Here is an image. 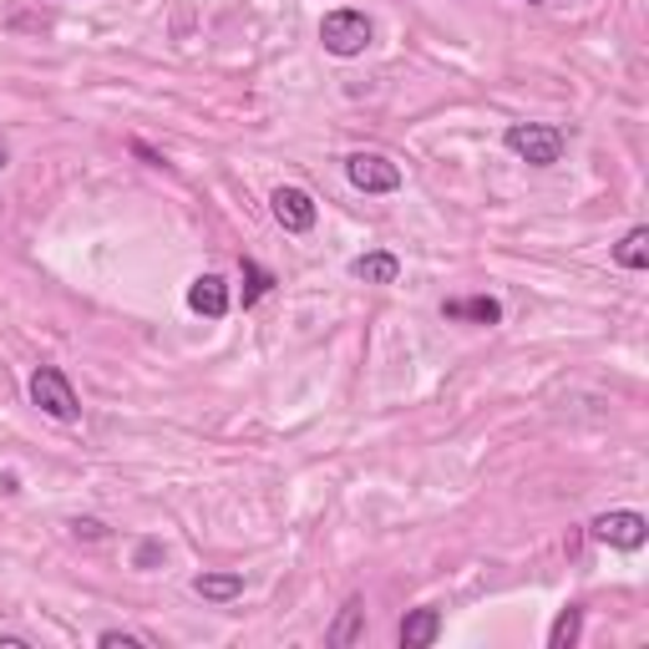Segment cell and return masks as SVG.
I'll list each match as a JSON object with an SVG mask.
<instances>
[{
  "mask_svg": "<svg viewBox=\"0 0 649 649\" xmlns=\"http://www.w3.org/2000/svg\"><path fill=\"white\" fill-rule=\"evenodd\" d=\"M503 143H507V153H517L533 168H554L558 157H564L568 137L558 127H548V122H513L503 133Z\"/></svg>",
  "mask_w": 649,
  "mask_h": 649,
  "instance_id": "obj_1",
  "label": "cell"
},
{
  "mask_svg": "<svg viewBox=\"0 0 649 649\" xmlns=\"http://www.w3.org/2000/svg\"><path fill=\"white\" fill-rule=\"evenodd\" d=\"M371 37H375V25H371V16L365 11H330L320 21V41H324V51L330 56H361L365 47H371Z\"/></svg>",
  "mask_w": 649,
  "mask_h": 649,
  "instance_id": "obj_2",
  "label": "cell"
},
{
  "mask_svg": "<svg viewBox=\"0 0 649 649\" xmlns=\"http://www.w3.org/2000/svg\"><path fill=\"white\" fill-rule=\"evenodd\" d=\"M31 401H37L51 421H76V411H82L76 406L72 381H66L56 365H37V371H31Z\"/></svg>",
  "mask_w": 649,
  "mask_h": 649,
  "instance_id": "obj_3",
  "label": "cell"
},
{
  "mask_svg": "<svg viewBox=\"0 0 649 649\" xmlns=\"http://www.w3.org/2000/svg\"><path fill=\"white\" fill-rule=\"evenodd\" d=\"M589 533L599 543H609V548H625V554H635V548H645L649 523H645V513H629V507H619V513H599V517H594Z\"/></svg>",
  "mask_w": 649,
  "mask_h": 649,
  "instance_id": "obj_4",
  "label": "cell"
},
{
  "mask_svg": "<svg viewBox=\"0 0 649 649\" xmlns=\"http://www.w3.org/2000/svg\"><path fill=\"white\" fill-rule=\"evenodd\" d=\"M346 178H350V188H361V193H396L401 188V168L381 153H350Z\"/></svg>",
  "mask_w": 649,
  "mask_h": 649,
  "instance_id": "obj_5",
  "label": "cell"
},
{
  "mask_svg": "<svg viewBox=\"0 0 649 649\" xmlns=\"http://www.w3.org/2000/svg\"><path fill=\"white\" fill-rule=\"evenodd\" d=\"M269 208H275V224L285 234H310L315 218H320V208H315V198L305 188H275L269 193Z\"/></svg>",
  "mask_w": 649,
  "mask_h": 649,
  "instance_id": "obj_6",
  "label": "cell"
},
{
  "mask_svg": "<svg viewBox=\"0 0 649 649\" xmlns=\"http://www.w3.org/2000/svg\"><path fill=\"white\" fill-rule=\"evenodd\" d=\"M188 310L193 315H208V320L229 315V285H224L218 275H198L188 285Z\"/></svg>",
  "mask_w": 649,
  "mask_h": 649,
  "instance_id": "obj_7",
  "label": "cell"
},
{
  "mask_svg": "<svg viewBox=\"0 0 649 649\" xmlns=\"http://www.w3.org/2000/svg\"><path fill=\"white\" fill-rule=\"evenodd\" d=\"M442 639V609H411L401 619V645L406 649H426Z\"/></svg>",
  "mask_w": 649,
  "mask_h": 649,
  "instance_id": "obj_8",
  "label": "cell"
},
{
  "mask_svg": "<svg viewBox=\"0 0 649 649\" xmlns=\"http://www.w3.org/2000/svg\"><path fill=\"white\" fill-rule=\"evenodd\" d=\"M446 320H472V324H497L503 320V305L493 295H477V300H446L442 305Z\"/></svg>",
  "mask_w": 649,
  "mask_h": 649,
  "instance_id": "obj_9",
  "label": "cell"
},
{
  "mask_svg": "<svg viewBox=\"0 0 649 649\" xmlns=\"http://www.w3.org/2000/svg\"><path fill=\"white\" fill-rule=\"evenodd\" d=\"M193 594L208 604H234L244 594V574H198L193 578Z\"/></svg>",
  "mask_w": 649,
  "mask_h": 649,
  "instance_id": "obj_10",
  "label": "cell"
},
{
  "mask_svg": "<svg viewBox=\"0 0 649 649\" xmlns=\"http://www.w3.org/2000/svg\"><path fill=\"white\" fill-rule=\"evenodd\" d=\"M350 275L365 279V285H396V279H401V259H396V254H361V259L350 265Z\"/></svg>",
  "mask_w": 649,
  "mask_h": 649,
  "instance_id": "obj_11",
  "label": "cell"
},
{
  "mask_svg": "<svg viewBox=\"0 0 649 649\" xmlns=\"http://www.w3.org/2000/svg\"><path fill=\"white\" fill-rule=\"evenodd\" d=\"M361 625H365V604L361 599H350L346 609H340V619L330 625V635H324V645L330 649H346V645H356L361 639Z\"/></svg>",
  "mask_w": 649,
  "mask_h": 649,
  "instance_id": "obj_12",
  "label": "cell"
},
{
  "mask_svg": "<svg viewBox=\"0 0 649 649\" xmlns=\"http://www.w3.org/2000/svg\"><path fill=\"white\" fill-rule=\"evenodd\" d=\"M614 259H619L625 269H649V229H645V224H639V229H629L625 239L614 244Z\"/></svg>",
  "mask_w": 649,
  "mask_h": 649,
  "instance_id": "obj_13",
  "label": "cell"
},
{
  "mask_svg": "<svg viewBox=\"0 0 649 649\" xmlns=\"http://www.w3.org/2000/svg\"><path fill=\"white\" fill-rule=\"evenodd\" d=\"M578 629H584V614L578 609H564L554 619V629H548V649H574L578 645Z\"/></svg>",
  "mask_w": 649,
  "mask_h": 649,
  "instance_id": "obj_14",
  "label": "cell"
},
{
  "mask_svg": "<svg viewBox=\"0 0 649 649\" xmlns=\"http://www.w3.org/2000/svg\"><path fill=\"white\" fill-rule=\"evenodd\" d=\"M269 289H275V275H269V269H259L254 259H244V305L265 300Z\"/></svg>",
  "mask_w": 649,
  "mask_h": 649,
  "instance_id": "obj_15",
  "label": "cell"
},
{
  "mask_svg": "<svg viewBox=\"0 0 649 649\" xmlns=\"http://www.w3.org/2000/svg\"><path fill=\"white\" fill-rule=\"evenodd\" d=\"M96 645H102V649H147V639L143 635H127V629H102V635H96Z\"/></svg>",
  "mask_w": 649,
  "mask_h": 649,
  "instance_id": "obj_16",
  "label": "cell"
},
{
  "mask_svg": "<svg viewBox=\"0 0 649 649\" xmlns=\"http://www.w3.org/2000/svg\"><path fill=\"white\" fill-rule=\"evenodd\" d=\"M72 533H76V538H107V523H96V517H76V523H72Z\"/></svg>",
  "mask_w": 649,
  "mask_h": 649,
  "instance_id": "obj_17",
  "label": "cell"
},
{
  "mask_svg": "<svg viewBox=\"0 0 649 649\" xmlns=\"http://www.w3.org/2000/svg\"><path fill=\"white\" fill-rule=\"evenodd\" d=\"M157 554H163V548H157V543H143V548H137V564H157Z\"/></svg>",
  "mask_w": 649,
  "mask_h": 649,
  "instance_id": "obj_18",
  "label": "cell"
},
{
  "mask_svg": "<svg viewBox=\"0 0 649 649\" xmlns=\"http://www.w3.org/2000/svg\"><path fill=\"white\" fill-rule=\"evenodd\" d=\"M0 649H31L21 635H0Z\"/></svg>",
  "mask_w": 649,
  "mask_h": 649,
  "instance_id": "obj_19",
  "label": "cell"
},
{
  "mask_svg": "<svg viewBox=\"0 0 649 649\" xmlns=\"http://www.w3.org/2000/svg\"><path fill=\"white\" fill-rule=\"evenodd\" d=\"M6 163H11V157H6V147H0V168H6Z\"/></svg>",
  "mask_w": 649,
  "mask_h": 649,
  "instance_id": "obj_20",
  "label": "cell"
},
{
  "mask_svg": "<svg viewBox=\"0 0 649 649\" xmlns=\"http://www.w3.org/2000/svg\"><path fill=\"white\" fill-rule=\"evenodd\" d=\"M528 6H538V0H528Z\"/></svg>",
  "mask_w": 649,
  "mask_h": 649,
  "instance_id": "obj_21",
  "label": "cell"
}]
</instances>
